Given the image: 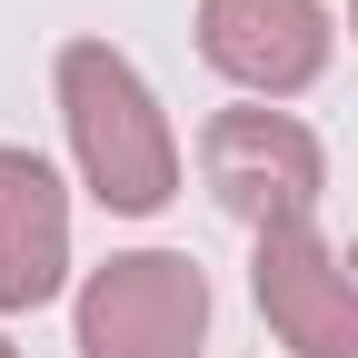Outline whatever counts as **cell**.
<instances>
[{
	"label": "cell",
	"instance_id": "cell-1",
	"mask_svg": "<svg viewBox=\"0 0 358 358\" xmlns=\"http://www.w3.org/2000/svg\"><path fill=\"white\" fill-rule=\"evenodd\" d=\"M60 129H70L80 189L100 209H120V219L169 209V189H179L169 110L150 100V80L129 70L110 40H70V50H60Z\"/></svg>",
	"mask_w": 358,
	"mask_h": 358
},
{
	"label": "cell",
	"instance_id": "cell-4",
	"mask_svg": "<svg viewBox=\"0 0 358 358\" xmlns=\"http://www.w3.org/2000/svg\"><path fill=\"white\" fill-rule=\"evenodd\" d=\"M249 299L279 348L299 358H358V259L308 229H268L249 239Z\"/></svg>",
	"mask_w": 358,
	"mask_h": 358
},
{
	"label": "cell",
	"instance_id": "cell-7",
	"mask_svg": "<svg viewBox=\"0 0 358 358\" xmlns=\"http://www.w3.org/2000/svg\"><path fill=\"white\" fill-rule=\"evenodd\" d=\"M0 358H20V348H10V338H0Z\"/></svg>",
	"mask_w": 358,
	"mask_h": 358
},
{
	"label": "cell",
	"instance_id": "cell-2",
	"mask_svg": "<svg viewBox=\"0 0 358 358\" xmlns=\"http://www.w3.org/2000/svg\"><path fill=\"white\" fill-rule=\"evenodd\" d=\"M199 179H209V199L239 219L249 239L268 229H308L329 199V150H319V129L289 120V110H219L199 129Z\"/></svg>",
	"mask_w": 358,
	"mask_h": 358
},
{
	"label": "cell",
	"instance_id": "cell-6",
	"mask_svg": "<svg viewBox=\"0 0 358 358\" xmlns=\"http://www.w3.org/2000/svg\"><path fill=\"white\" fill-rule=\"evenodd\" d=\"M70 279V189L40 150H0V319L50 308Z\"/></svg>",
	"mask_w": 358,
	"mask_h": 358
},
{
	"label": "cell",
	"instance_id": "cell-5",
	"mask_svg": "<svg viewBox=\"0 0 358 358\" xmlns=\"http://www.w3.org/2000/svg\"><path fill=\"white\" fill-rule=\"evenodd\" d=\"M329 0H199V60L249 100H299L329 70Z\"/></svg>",
	"mask_w": 358,
	"mask_h": 358
},
{
	"label": "cell",
	"instance_id": "cell-8",
	"mask_svg": "<svg viewBox=\"0 0 358 358\" xmlns=\"http://www.w3.org/2000/svg\"><path fill=\"white\" fill-rule=\"evenodd\" d=\"M348 30H358V0H348Z\"/></svg>",
	"mask_w": 358,
	"mask_h": 358
},
{
	"label": "cell",
	"instance_id": "cell-3",
	"mask_svg": "<svg viewBox=\"0 0 358 358\" xmlns=\"http://www.w3.org/2000/svg\"><path fill=\"white\" fill-rule=\"evenodd\" d=\"M209 279L179 249H120L80 279V358H199Z\"/></svg>",
	"mask_w": 358,
	"mask_h": 358
}]
</instances>
